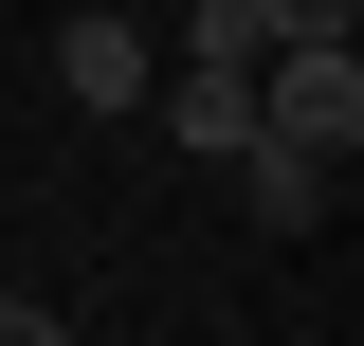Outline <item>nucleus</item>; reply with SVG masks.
Here are the masks:
<instances>
[{
  "label": "nucleus",
  "mask_w": 364,
  "mask_h": 346,
  "mask_svg": "<svg viewBox=\"0 0 364 346\" xmlns=\"http://www.w3.org/2000/svg\"><path fill=\"white\" fill-rule=\"evenodd\" d=\"M255 128L346 164V146H364V55H346V37H291V55H255Z\"/></svg>",
  "instance_id": "nucleus-1"
},
{
  "label": "nucleus",
  "mask_w": 364,
  "mask_h": 346,
  "mask_svg": "<svg viewBox=\"0 0 364 346\" xmlns=\"http://www.w3.org/2000/svg\"><path fill=\"white\" fill-rule=\"evenodd\" d=\"M146 73H164V37H146V19H109V0H91V19H55V91H73V110H146Z\"/></svg>",
  "instance_id": "nucleus-2"
},
{
  "label": "nucleus",
  "mask_w": 364,
  "mask_h": 346,
  "mask_svg": "<svg viewBox=\"0 0 364 346\" xmlns=\"http://www.w3.org/2000/svg\"><path fill=\"white\" fill-rule=\"evenodd\" d=\"M219 164H237V219H255V237H310V219H328V146H273V128H237Z\"/></svg>",
  "instance_id": "nucleus-3"
},
{
  "label": "nucleus",
  "mask_w": 364,
  "mask_h": 346,
  "mask_svg": "<svg viewBox=\"0 0 364 346\" xmlns=\"http://www.w3.org/2000/svg\"><path fill=\"white\" fill-rule=\"evenodd\" d=\"M164 91V128H182V164H219L237 128H255V55H182V73H146Z\"/></svg>",
  "instance_id": "nucleus-4"
},
{
  "label": "nucleus",
  "mask_w": 364,
  "mask_h": 346,
  "mask_svg": "<svg viewBox=\"0 0 364 346\" xmlns=\"http://www.w3.org/2000/svg\"><path fill=\"white\" fill-rule=\"evenodd\" d=\"M255 37L291 55V37H364V0H255Z\"/></svg>",
  "instance_id": "nucleus-5"
},
{
  "label": "nucleus",
  "mask_w": 364,
  "mask_h": 346,
  "mask_svg": "<svg viewBox=\"0 0 364 346\" xmlns=\"http://www.w3.org/2000/svg\"><path fill=\"white\" fill-rule=\"evenodd\" d=\"M0 346H73V328H55V310H37V292H0Z\"/></svg>",
  "instance_id": "nucleus-6"
}]
</instances>
